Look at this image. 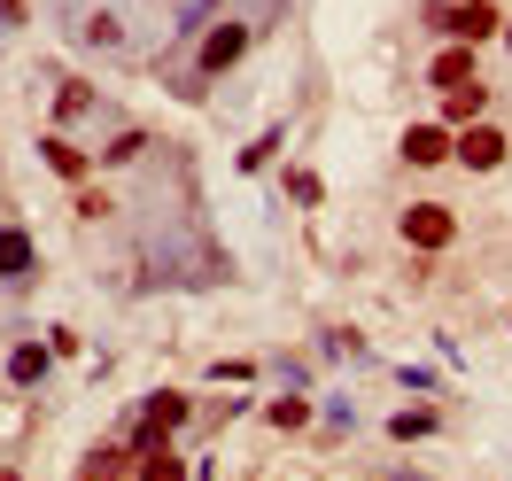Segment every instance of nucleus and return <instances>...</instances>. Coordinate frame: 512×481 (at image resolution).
I'll return each mask as SVG.
<instances>
[{
  "label": "nucleus",
  "instance_id": "obj_11",
  "mask_svg": "<svg viewBox=\"0 0 512 481\" xmlns=\"http://www.w3.org/2000/svg\"><path fill=\"white\" fill-rule=\"evenodd\" d=\"M39 373H47V350H32V342H24V350L8 357V381H16V388H32Z\"/></svg>",
  "mask_w": 512,
  "mask_h": 481
},
{
  "label": "nucleus",
  "instance_id": "obj_9",
  "mask_svg": "<svg viewBox=\"0 0 512 481\" xmlns=\"http://www.w3.org/2000/svg\"><path fill=\"white\" fill-rule=\"evenodd\" d=\"M497 32V8H489V0H466V8H458V39H489Z\"/></svg>",
  "mask_w": 512,
  "mask_h": 481
},
{
  "label": "nucleus",
  "instance_id": "obj_7",
  "mask_svg": "<svg viewBox=\"0 0 512 481\" xmlns=\"http://www.w3.org/2000/svg\"><path fill=\"white\" fill-rule=\"evenodd\" d=\"M140 419H148V427L163 435V427H179V419H187V396H179V388H156V396H148V412H140Z\"/></svg>",
  "mask_w": 512,
  "mask_h": 481
},
{
  "label": "nucleus",
  "instance_id": "obj_10",
  "mask_svg": "<svg viewBox=\"0 0 512 481\" xmlns=\"http://www.w3.org/2000/svg\"><path fill=\"white\" fill-rule=\"evenodd\" d=\"M86 109H94V86H86V78H70L63 94H55V117L70 125V117H86Z\"/></svg>",
  "mask_w": 512,
  "mask_h": 481
},
{
  "label": "nucleus",
  "instance_id": "obj_5",
  "mask_svg": "<svg viewBox=\"0 0 512 481\" xmlns=\"http://www.w3.org/2000/svg\"><path fill=\"white\" fill-rule=\"evenodd\" d=\"M78 39H94L101 55H125V47H132V32L109 16V8H78Z\"/></svg>",
  "mask_w": 512,
  "mask_h": 481
},
{
  "label": "nucleus",
  "instance_id": "obj_14",
  "mask_svg": "<svg viewBox=\"0 0 512 481\" xmlns=\"http://www.w3.org/2000/svg\"><path fill=\"white\" fill-rule=\"evenodd\" d=\"M303 419H311V412H303V396H280V404H272V427H303Z\"/></svg>",
  "mask_w": 512,
  "mask_h": 481
},
{
  "label": "nucleus",
  "instance_id": "obj_2",
  "mask_svg": "<svg viewBox=\"0 0 512 481\" xmlns=\"http://www.w3.org/2000/svg\"><path fill=\"white\" fill-rule=\"evenodd\" d=\"M458 163H466V171H497V163H505V132L497 125H466L458 132Z\"/></svg>",
  "mask_w": 512,
  "mask_h": 481
},
{
  "label": "nucleus",
  "instance_id": "obj_13",
  "mask_svg": "<svg viewBox=\"0 0 512 481\" xmlns=\"http://www.w3.org/2000/svg\"><path fill=\"white\" fill-rule=\"evenodd\" d=\"M39 156L55 163V171H63V179H86V156H78V148H63V140H47V148H39Z\"/></svg>",
  "mask_w": 512,
  "mask_h": 481
},
{
  "label": "nucleus",
  "instance_id": "obj_4",
  "mask_svg": "<svg viewBox=\"0 0 512 481\" xmlns=\"http://www.w3.org/2000/svg\"><path fill=\"white\" fill-rule=\"evenodd\" d=\"M404 163H458V140L443 125H412L404 132Z\"/></svg>",
  "mask_w": 512,
  "mask_h": 481
},
{
  "label": "nucleus",
  "instance_id": "obj_8",
  "mask_svg": "<svg viewBox=\"0 0 512 481\" xmlns=\"http://www.w3.org/2000/svg\"><path fill=\"white\" fill-rule=\"evenodd\" d=\"M474 78V47H443L435 55V86H466Z\"/></svg>",
  "mask_w": 512,
  "mask_h": 481
},
{
  "label": "nucleus",
  "instance_id": "obj_6",
  "mask_svg": "<svg viewBox=\"0 0 512 481\" xmlns=\"http://www.w3.org/2000/svg\"><path fill=\"white\" fill-rule=\"evenodd\" d=\"M24 272H32V241L16 225H0V280H24Z\"/></svg>",
  "mask_w": 512,
  "mask_h": 481
},
{
  "label": "nucleus",
  "instance_id": "obj_12",
  "mask_svg": "<svg viewBox=\"0 0 512 481\" xmlns=\"http://www.w3.org/2000/svg\"><path fill=\"white\" fill-rule=\"evenodd\" d=\"M474 109H481V86H474V78H466V86H450V101H443V117H450V125H466Z\"/></svg>",
  "mask_w": 512,
  "mask_h": 481
},
{
  "label": "nucleus",
  "instance_id": "obj_1",
  "mask_svg": "<svg viewBox=\"0 0 512 481\" xmlns=\"http://www.w3.org/2000/svg\"><path fill=\"white\" fill-rule=\"evenodd\" d=\"M404 241H412V249H450V241H458V218L435 210V202H419V210H404Z\"/></svg>",
  "mask_w": 512,
  "mask_h": 481
},
{
  "label": "nucleus",
  "instance_id": "obj_3",
  "mask_svg": "<svg viewBox=\"0 0 512 481\" xmlns=\"http://www.w3.org/2000/svg\"><path fill=\"white\" fill-rule=\"evenodd\" d=\"M249 24H218V32H210V39H202V47H194V55H202V70H233V63H241V55H249Z\"/></svg>",
  "mask_w": 512,
  "mask_h": 481
},
{
  "label": "nucleus",
  "instance_id": "obj_15",
  "mask_svg": "<svg viewBox=\"0 0 512 481\" xmlns=\"http://www.w3.org/2000/svg\"><path fill=\"white\" fill-rule=\"evenodd\" d=\"M0 16H24V0H0Z\"/></svg>",
  "mask_w": 512,
  "mask_h": 481
}]
</instances>
